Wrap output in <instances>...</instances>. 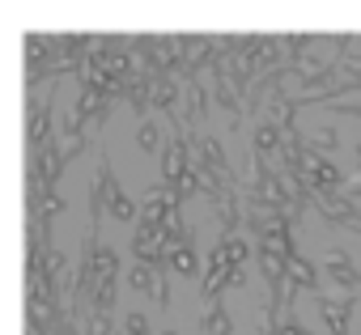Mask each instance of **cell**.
Returning a JSON list of instances; mask_svg holds the SVG:
<instances>
[{"mask_svg":"<svg viewBox=\"0 0 361 335\" xmlns=\"http://www.w3.org/2000/svg\"><path fill=\"white\" fill-rule=\"evenodd\" d=\"M357 153H361V144H357Z\"/></svg>","mask_w":361,"mask_h":335,"instance_id":"17","label":"cell"},{"mask_svg":"<svg viewBox=\"0 0 361 335\" xmlns=\"http://www.w3.org/2000/svg\"><path fill=\"white\" fill-rule=\"evenodd\" d=\"M306 144H310L314 153H323V157H327V153H331V148L340 144V136H336V127H319V132H314V136H310Z\"/></svg>","mask_w":361,"mask_h":335,"instance_id":"10","label":"cell"},{"mask_svg":"<svg viewBox=\"0 0 361 335\" xmlns=\"http://www.w3.org/2000/svg\"><path fill=\"white\" fill-rule=\"evenodd\" d=\"M157 310H170V280H166V267H157Z\"/></svg>","mask_w":361,"mask_h":335,"instance_id":"13","label":"cell"},{"mask_svg":"<svg viewBox=\"0 0 361 335\" xmlns=\"http://www.w3.org/2000/svg\"><path fill=\"white\" fill-rule=\"evenodd\" d=\"M285 148V132L268 119V123H259L255 127V136H251V153L255 157H268V153H281Z\"/></svg>","mask_w":361,"mask_h":335,"instance_id":"4","label":"cell"},{"mask_svg":"<svg viewBox=\"0 0 361 335\" xmlns=\"http://www.w3.org/2000/svg\"><path fill=\"white\" fill-rule=\"evenodd\" d=\"M161 335H178V331H161Z\"/></svg>","mask_w":361,"mask_h":335,"instance_id":"16","label":"cell"},{"mask_svg":"<svg viewBox=\"0 0 361 335\" xmlns=\"http://www.w3.org/2000/svg\"><path fill=\"white\" fill-rule=\"evenodd\" d=\"M331 110H340V115H357V119H361V98H357V102H331Z\"/></svg>","mask_w":361,"mask_h":335,"instance_id":"15","label":"cell"},{"mask_svg":"<svg viewBox=\"0 0 361 335\" xmlns=\"http://www.w3.org/2000/svg\"><path fill=\"white\" fill-rule=\"evenodd\" d=\"M272 335H310V331H306V327H302V322H298V314H293V310H285V314H281V322H276V331H272Z\"/></svg>","mask_w":361,"mask_h":335,"instance_id":"12","label":"cell"},{"mask_svg":"<svg viewBox=\"0 0 361 335\" xmlns=\"http://www.w3.org/2000/svg\"><path fill=\"white\" fill-rule=\"evenodd\" d=\"M170 272H178L183 280H192V276H204V263H200V255H196V238H192L188 246L170 251Z\"/></svg>","mask_w":361,"mask_h":335,"instance_id":"3","label":"cell"},{"mask_svg":"<svg viewBox=\"0 0 361 335\" xmlns=\"http://www.w3.org/2000/svg\"><path fill=\"white\" fill-rule=\"evenodd\" d=\"M204 335H234V322L221 301H204Z\"/></svg>","mask_w":361,"mask_h":335,"instance_id":"5","label":"cell"},{"mask_svg":"<svg viewBox=\"0 0 361 335\" xmlns=\"http://www.w3.org/2000/svg\"><path fill=\"white\" fill-rule=\"evenodd\" d=\"M128 284H132L136 293H153V289H157V267H153V263H136V267L128 272Z\"/></svg>","mask_w":361,"mask_h":335,"instance_id":"7","label":"cell"},{"mask_svg":"<svg viewBox=\"0 0 361 335\" xmlns=\"http://www.w3.org/2000/svg\"><path fill=\"white\" fill-rule=\"evenodd\" d=\"M217 242H221V251H226L230 267H247V259H251V246H247L243 238H217Z\"/></svg>","mask_w":361,"mask_h":335,"instance_id":"9","label":"cell"},{"mask_svg":"<svg viewBox=\"0 0 361 335\" xmlns=\"http://www.w3.org/2000/svg\"><path fill=\"white\" fill-rule=\"evenodd\" d=\"M323 276L327 280H336L340 289H348V293H357L361 289V272H357V263H353V255L348 251H331L327 255V263H323Z\"/></svg>","mask_w":361,"mask_h":335,"instance_id":"2","label":"cell"},{"mask_svg":"<svg viewBox=\"0 0 361 335\" xmlns=\"http://www.w3.org/2000/svg\"><path fill=\"white\" fill-rule=\"evenodd\" d=\"M136 144H140V153H157V148H161V127H157V119H145V123H140Z\"/></svg>","mask_w":361,"mask_h":335,"instance_id":"8","label":"cell"},{"mask_svg":"<svg viewBox=\"0 0 361 335\" xmlns=\"http://www.w3.org/2000/svg\"><path fill=\"white\" fill-rule=\"evenodd\" d=\"M285 272H289V280H293L298 289H310V293H319V272H314V263H306L302 255H293Z\"/></svg>","mask_w":361,"mask_h":335,"instance_id":"6","label":"cell"},{"mask_svg":"<svg viewBox=\"0 0 361 335\" xmlns=\"http://www.w3.org/2000/svg\"><path fill=\"white\" fill-rule=\"evenodd\" d=\"M123 335H153V331H149V318H145L140 310L123 314Z\"/></svg>","mask_w":361,"mask_h":335,"instance_id":"11","label":"cell"},{"mask_svg":"<svg viewBox=\"0 0 361 335\" xmlns=\"http://www.w3.org/2000/svg\"><path fill=\"white\" fill-rule=\"evenodd\" d=\"M247 284V267H230V276H226V289H243Z\"/></svg>","mask_w":361,"mask_h":335,"instance_id":"14","label":"cell"},{"mask_svg":"<svg viewBox=\"0 0 361 335\" xmlns=\"http://www.w3.org/2000/svg\"><path fill=\"white\" fill-rule=\"evenodd\" d=\"M357 310V297L348 293V297H323L319 293V318L327 322V331L331 335H353V327H348V314Z\"/></svg>","mask_w":361,"mask_h":335,"instance_id":"1","label":"cell"},{"mask_svg":"<svg viewBox=\"0 0 361 335\" xmlns=\"http://www.w3.org/2000/svg\"><path fill=\"white\" fill-rule=\"evenodd\" d=\"M357 335H361V331H357Z\"/></svg>","mask_w":361,"mask_h":335,"instance_id":"18","label":"cell"}]
</instances>
